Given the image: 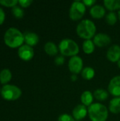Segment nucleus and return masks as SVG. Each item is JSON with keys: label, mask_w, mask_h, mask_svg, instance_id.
<instances>
[{"label": "nucleus", "mask_w": 120, "mask_h": 121, "mask_svg": "<svg viewBox=\"0 0 120 121\" xmlns=\"http://www.w3.org/2000/svg\"><path fill=\"white\" fill-rule=\"evenodd\" d=\"M4 39L8 46L11 48H20L24 41V35L18 29L11 27L5 32Z\"/></svg>", "instance_id": "obj_1"}, {"label": "nucleus", "mask_w": 120, "mask_h": 121, "mask_svg": "<svg viewBox=\"0 0 120 121\" xmlns=\"http://www.w3.org/2000/svg\"><path fill=\"white\" fill-rule=\"evenodd\" d=\"M76 33L81 38L91 40V38L95 35L96 26L92 21L89 19H84L77 25Z\"/></svg>", "instance_id": "obj_2"}, {"label": "nucleus", "mask_w": 120, "mask_h": 121, "mask_svg": "<svg viewBox=\"0 0 120 121\" xmlns=\"http://www.w3.org/2000/svg\"><path fill=\"white\" fill-rule=\"evenodd\" d=\"M88 114L91 121H106L108 118V110L105 105L95 103L88 107Z\"/></svg>", "instance_id": "obj_3"}, {"label": "nucleus", "mask_w": 120, "mask_h": 121, "mask_svg": "<svg viewBox=\"0 0 120 121\" xmlns=\"http://www.w3.org/2000/svg\"><path fill=\"white\" fill-rule=\"evenodd\" d=\"M59 50L63 56L74 57L79 53V47L72 39L64 38L62 40L59 44Z\"/></svg>", "instance_id": "obj_4"}, {"label": "nucleus", "mask_w": 120, "mask_h": 121, "mask_svg": "<svg viewBox=\"0 0 120 121\" xmlns=\"http://www.w3.org/2000/svg\"><path fill=\"white\" fill-rule=\"evenodd\" d=\"M1 96L4 99L9 101H13L19 99L22 94L21 89L15 85H4L1 90Z\"/></svg>", "instance_id": "obj_5"}, {"label": "nucleus", "mask_w": 120, "mask_h": 121, "mask_svg": "<svg viewBox=\"0 0 120 121\" xmlns=\"http://www.w3.org/2000/svg\"><path fill=\"white\" fill-rule=\"evenodd\" d=\"M86 5L83 1H74L69 9V17L73 21H79L84 16L86 13Z\"/></svg>", "instance_id": "obj_6"}, {"label": "nucleus", "mask_w": 120, "mask_h": 121, "mask_svg": "<svg viewBox=\"0 0 120 121\" xmlns=\"http://www.w3.org/2000/svg\"><path fill=\"white\" fill-rule=\"evenodd\" d=\"M83 62L81 57H80L78 55L71 57L69 61L68 67L69 69L71 72H72L74 74H77L80 73L83 70Z\"/></svg>", "instance_id": "obj_7"}, {"label": "nucleus", "mask_w": 120, "mask_h": 121, "mask_svg": "<svg viewBox=\"0 0 120 121\" xmlns=\"http://www.w3.org/2000/svg\"><path fill=\"white\" fill-rule=\"evenodd\" d=\"M18 56L23 60L28 61L31 60L34 56V50L33 48L28 45H21L18 51Z\"/></svg>", "instance_id": "obj_8"}, {"label": "nucleus", "mask_w": 120, "mask_h": 121, "mask_svg": "<svg viewBox=\"0 0 120 121\" xmlns=\"http://www.w3.org/2000/svg\"><path fill=\"white\" fill-rule=\"evenodd\" d=\"M108 91L112 96L120 97V76L114 77L108 85Z\"/></svg>", "instance_id": "obj_9"}, {"label": "nucleus", "mask_w": 120, "mask_h": 121, "mask_svg": "<svg viewBox=\"0 0 120 121\" xmlns=\"http://www.w3.org/2000/svg\"><path fill=\"white\" fill-rule=\"evenodd\" d=\"M93 43L98 47H105L111 43V38L106 33H98L94 36Z\"/></svg>", "instance_id": "obj_10"}, {"label": "nucleus", "mask_w": 120, "mask_h": 121, "mask_svg": "<svg viewBox=\"0 0 120 121\" xmlns=\"http://www.w3.org/2000/svg\"><path fill=\"white\" fill-rule=\"evenodd\" d=\"M107 58L112 62H117L120 60V46L115 44L110 46L107 52Z\"/></svg>", "instance_id": "obj_11"}, {"label": "nucleus", "mask_w": 120, "mask_h": 121, "mask_svg": "<svg viewBox=\"0 0 120 121\" xmlns=\"http://www.w3.org/2000/svg\"><path fill=\"white\" fill-rule=\"evenodd\" d=\"M88 114V109L86 106L83 104L77 105L72 111V115L74 119L79 121L83 119Z\"/></svg>", "instance_id": "obj_12"}, {"label": "nucleus", "mask_w": 120, "mask_h": 121, "mask_svg": "<svg viewBox=\"0 0 120 121\" xmlns=\"http://www.w3.org/2000/svg\"><path fill=\"white\" fill-rule=\"evenodd\" d=\"M90 14L94 18L100 19L105 14V8L100 4H95L90 9Z\"/></svg>", "instance_id": "obj_13"}, {"label": "nucleus", "mask_w": 120, "mask_h": 121, "mask_svg": "<svg viewBox=\"0 0 120 121\" xmlns=\"http://www.w3.org/2000/svg\"><path fill=\"white\" fill-rule=\"evenodd\" d=\"M24 41L26 43V45L30 46H35L39 42L38 35L33 32H25L24 34Z\"/></svg>", "instance_id": "obj_14"}, {"label": "nucleus", "mask_w": 120, "mask_h": 121, "mask_svg": "<svg viewBox=\"0 0 120 121\" xmlns=\"http://www.w3.org/2000/svg\"><path fill=\"white\" fill-rule=\"evenodd\" d=\"M93 94L90 91H85L81 96V101L83 105L89 107L91 104H93Z\"/></svg>", "instance_id": "obj_15"}, {"label": "nucleus", "mask_w": 120, "mask_h": 121, "mask_svg": "<svg viewBox=\"0 0 120 121\" xmlns=\"http://www.w3.org/2000/svg\"><path fill=\"white\" fill-rule=\"evenodd\" d=\"M109 110L114 114L120 113V97L113 98L109 104Z\"/></svg>", "instance_id": "obj_16"}, {"label": "nucleus", "mask_w": 120, "mask_h": 121, "mask_svg": "<svg viewBox=\"0 0 120 121\" xmlns=\"http://www.w3.org/2000/svg\"><path fill=\"white\" fill-rule=\"evenodd\" d=\"M45 52L51 56H55L58 53V48L56 44L52 42H47L44 47Z\"/></svg>", "instance_id": "obj_17"}, {"label": "nucleus", "mask_w": 120, "mask_h": 121, "mask_svg": "<svg viewBox=\"0 0 120 121\" xmlns=\"http://www.w3.org/2000/svg\"><path fill=\"white\" fill-rule=\"evenodd\" d=\"M95 70L91 67H86L81 71V76L86 80H91L95 76Z\"/></svg>", "instance_id": "obj_18"}, {"label": "nucleus", "mask_w": 120, "mask_h": 121, "mask_svg": "<svg viewBox=\"0 0 120 121\" xmlns=\"http://www.w3.org/2000/svg\"><path fill=\"white\" fill-rule=\"evenodd\" d=\"M105 6L110 11L120 9V0H105Z\"/></svg>", "instance_id": "obj_19"}, {"label": "nucleus", "mask_w": 120, "mask_h": 121, "mask_svg": "<svg viewBox=\"0 0 120 121\" xmlns=\"http://www.w3.org/2000/svg\"><path fill=\"white\" fill-rule=\"evenodd\" d=\"M95 45L91 40H85L83 43V50L86 54H91L95 50Z\"/></svg>", "instance_id": "obj_20"}, {"label": "nucleus", "mask_w": 120, "mask_h": 121, "mask_svg": "<svg viewBox=\"0 0 120 121\" xmlns=\"http://www.w3.org/2000/svg\"><path fill=\"white\" fill-rule=\"evenodd\" d=\"M93 96L98 101H103L108 99V93L106 90L103 89H98L94 91Z\"/></svg>", "instance_id": "obj_21"}, {"label": "nucleus", "mask_w": 120, "mask_h": 121, "mask_svg": "<svg viewBox=\"0 0 120 121\" xmlns=\"http://www.w3.org/2000/svg\"><path fill=\"white\" fill-rule=\"evenodd\" d=\"M11 72L8 69H4L0 72V82L1 84H6L11 79Z\"/></svg>", "instance_id": "obj_22"}, {"label": "nucleus", "mask_w": 120, "mask_h": 121, "mask_svg": "<svg viewBox=\"0 0 120 121\" xmlns=\"http://www.w3.org/2000/svg\"><path fill=\"white\" fill-rule=\"evenodd\" d=\"M105 20H106V22L109 25H111V26L115 25L117 23V14L115 12H113V11H110V12H109L106 15Z\"/></svg>", "instance_id": "obj_23"}, {"label": "nucleus", "mask_w": 120, "mask_h": 121, "mask_svg": "<svg viewBox=\"0 0 120 121\" xmlns=\"http://www.w3.org/2000/svg\"><path fill=\"white\" fill-rule=\"evenodd\" d=\"M12 13L13 14V16L18 18H21L24 15V12H23V10L20 8L19 6H14L12 8Z\"/></svg>", "instance_id": "obj_24"}, {"label": "nucleus", "mask_w": 120, "mask_h": 121, "mask_svg": "<svg viewBox=\"0 0 120 121\" xmlns=\"http://www.w3.org/2000/svg\"><path fill=\"white\" fill-rule=\"evenodd\" d=\"M18 3L17 0H0V4L5 6H11L14 7Z\"/></svg>", "instance_id": "obj_25"}, {"label": "nucleus", "mask_w": 120, "mask_h": 121, "mask_svg": "<svg viewBox=\"0 0 120 121\" xmlns=\"http://www.w3.org/2000/svg\"><path fill=\"white\" fill-rule=\"evenodd\" d=\"M58 121H75V120L73 116L67 113H63L59 116Z\"/></svg>", "instance_id": "obj_26"}, {"label": "nucleus", "mask_w": 120, "mask_h": 121, "mask_svg": "<svg viewBox=\"0 0 120 121\" xmlns=\"http://www.w3.org/2000/svg\"><path fill=\"white\" fill-rule=\"evenodd\" d=\"M65 59L63 55H58L54 58V63L57 65H62L64 63Z\"/></svg>", "instance_id": "obj_27"}, {"label": "nucleus", "mask_w": 120, "mask_h": 121, "mask_svg": "<svg viewBox=\"0 0 120 121\" xmlns=\"http://www.w3.org/2000/svg\"><path fill=\"white\" fill-rule=\"evenodd\" d=\"M18 3L22 7H28L33 3V1L32 0H18Z\"/></svg>", "instance_id": "obj_28"}, {"label": "nucleus", "mask_w": 120, "mask_h": 121, "mask_svg": "<svg viewBox=\"0 0 120 121\" xmlns=\"http://www.w3.org/2000/svg\"><path fill=\"white\" fill-rule=\"evenodd\" d=\"M95 2L96 1L95 0H83V3L87 6H93L95 5Z\"/></svg>", "instance_id": "obj_29"}, {"label": "nucleus", "mask_w": 120, "mask_h": 121, "mask_svg": "<svg viewBox=\"0 0 120 121\" xmlns=\"http://www.w3.org/2000/svg\"><path fill=\"white\" fill-rule=\"evenodd\" d=\"M5 19V13L4 10L0 7V25L2 24Z\"/></svg>", "instance_id": "obj_30"}, {"label": "nucleus", "mask_w": 120, "mask_h": 121, "mask_svg": "<svg viewBox=\"0 0 120 121\" xmlns=\"http://www.w3.org/2000/svg\"><path fill=\"white\" fill-rule=\"evenodd\" d=\"M71 79L73 82L76 81V80H77V74H73L71 75Z\"/></svg>", "instance_id": "obj_31"}, {"label": "nucleus", "mask_w": 120, "mask_h": 121, "mask_svg": "<svg viewBox=\"0 0 120 121\" xmlns=\"http://www.w3.org/2000/svg\"><path fill=\"white\" fill-rule=\"evenodd\" d=\"M117 66H118V67L120 68V60L118 61V62H117Z\"/></svg>", "instance_id": "obj_32"}, {"label": "nucleus", "mask_w": 120, "mask_h": 121, "mask_svg": "<svg viewBox=\"0 0 120 121\" xmlns=\"http://www.w3.org/2000/svg\"><path fill=\"white\" fill-rule=\"evenodd\" d=\"M118 17H119V18H120V9L119 10V11H118Z\"/></svg>", "instance_id": "obj_33"}]
</instances>
